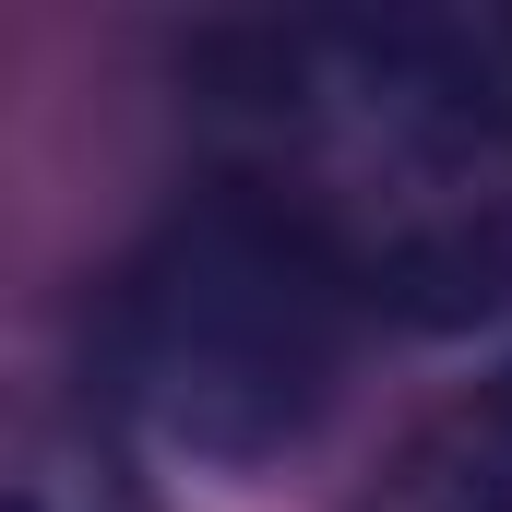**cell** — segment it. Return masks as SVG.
<instances>
[{"mask_svg":"<svg viewBox=\"0 0 512 512\" xmlns=\"http://www.w3.org/2000/svg\"><path fill=\"white\" fill-rule=\"evenodd\" d=\"M203 120L358 310L512 322V48L417 12H286L203 48Z\"/></svg>","mask_w":512,"mask_h":512,"instance_id":"obj_1","label":"cell"},{"mask_svg":"<svg viewBox=\"0 0 512 512\" xmlns=\"http://www.w3.org/2000/svg\"><path fill=\"white\" fill-rule=\"evenodd\" d=\"M346 334H358V286L262 191L227 179L120 262L96 358L155 441H179L203 465H274L334 405Z\"/></svg>","mask_w":512,"mask_h":512,"instance_id":"obj_2","label":"cell"},{"mask_svg":"<svg viewBox=\"0 0 512 512\" xmlns=\"http://www.w3.org/2000/svg\"><path fill=\"white\" fill-rule=\"evenodd\" d=\"M346 512H512V346L441 405H417Z\"/></svg>","mask_w":512,"mask_h":512,"instance_id":"obj_3","label":"cell"},{"mask_svg":"<svg viewBox=\"0 0 512 512\" xmlns=\"http://www.w3.org/2000/svg\"><path fill=\"white\" fill-rule=\"evenodd\" d=\"M0 512H143V489L120 477L108 441L84 429H12V465H0Z\"/></svg>","mask_w":512,"mask_h":512,"instance_id":"obj_4","label":"cell"},{"mask_svg":"<svg viewBox=\"0 0 512 512\" xmlns=\"http://www.w3.org/2000/svg\"><path fill=\"white\" fill-rule=\"evenodd\" d=\"M501 48H512V24H501Z\"/></svg>","mask_w":512,"mask_h":512,"instance_id":"obj_5","label":"cell"}]
</instances>
